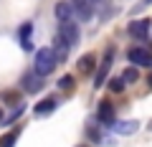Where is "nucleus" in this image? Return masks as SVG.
Wrapping results in <instances>:
<instances>
[{
	"label": "nucleus",
	"mask_w": 152,
	"mask_h": 147,
	"mask_svg": "<svg viewBox=\"0 0 152 147\" xmlns=\"http://www.w3.org/2000/svg\"><path fill=\"white\" fill-rule=\"evenodd\" d=\"M33 69H36V74L41 79H46L48 74H53L56 69V56L51 48H38L36 51V59H33Z\"/></svg>",
	"instance_id": "1"
},
{
	"label": "nucleus",
	"mask_w": 152,
	"mask_h": 147,
	"mask_svg": "<svg viewBox=\"0 0 152 147\" xmlns=\"http://www.w3.org/2000/svg\"><path fill=\"white\" fill-rule=\"evenodd\" d=\"M58 36H61V41H64L69 48H71V46H79V41H81V31H79L76 23H61Z\"/></svg>",
	"instance_id": "2"
},
{
	"label": "nucleus",
	"mask_w": 152,
	"mask_h": 147,
	"mask_svg": "<svg viewBox=\"0 0 152 147\" xmlns=\"http://www.w3.org/2000/svg\"><path fill=\"white\" fill-rule=\"evenodd\" d=\"M112 61H114V48H107V53H104L102 64H99V69H96V76H94V86L96 89H102V84L107 81L109 69H112Z\"/></svg>",
	"instance_id": "3"
},
{
	"label": "nucleus",
	"mask_w": 152,
	"mask_h": 147,
	"mask_svg": "<svg viewBox=\"0 0 152 147\" xmlns=\"http://www.w3.org/2000/svg\"><path fill=\"white\" fill-rule=\"evenodd\" d=\"M150 26H152V23L147 20V18H137V20H129L127 33H129L132 38H137V41H147V36H150Z\"/></svg>",
	"instance_id": "4"
},
{
	"label": "nucleus",
	"mask_w": 152,
	"mask_h": 147,
	"mask_svg": "<svg viewBox=\"0 0 152 147\" xmlns=\"http://www.w3.org/2000/svg\"><path fill=\"white\" fill-rule=\"evenodd\" d=\"M69 5H71V10H74V15L79 18V20L89 23L94 18V5L89 0H69Z\"/></svg>",
	"instance_id": "5"
},
{
	"label": "nucleus",
	"mask_w": 152,
	"mask_h": 147,
	"mask_svg": "<svg viewBox=\"0 0 152 147\" xmlns=\"http://www.w3.org/2000/svg\"><path fill=\"white\" fill-rule=\"evenodd\" d=\"M127 59L132 61L134 69H137V66H142V69H145V66H152V53L145 48V46H142V48H140V46L129 48V51H127Z\"/></svg>",
	"instance_id": "6"
},
{
	"label": "nucleus",
	"mask_w": 152,
	"mask_h": 147,
	"mask_svg": "<svg viewBox=\"0 0 152 147\" xmlns=\"http://www.w3.org/2000/svg\"><path fill=\"white\" fill-rule=\"evenodd\" d=\"M53 15H56V20H58V23H74V10H71L69 0H58V3H56Z\"/></svg>",
	"instance_id": "7"
},
{
	"label": "nucleus",
	"mask_w": 152,
	"mask_h": 147,
	"mask_svg": "<svg viewBox=\"0 0 152 147\" xmlns=\"http://www.w3.org/2000/svg\"><path fill=\"white\" fill-rule=\"evenodd\" d=\"M20 86H23V91L36 94V91H41V89H43V79L38 76V74H26V76L20 79Z\"/></svg>",
	"instance_id": "8"
},
{
	"label": "nucleus",
	"mask_w": 152,
	"mask_h": 147,
	"mask_svg": "<svg viewBox=\"0 0 152 147\" xmlns=\"http://www.w3.org/2000/svg\"><path fill=\"white\" fill-rule=\"evenodd\" d=\"M112 129L117 132V135H122V137H132L137 129H140V122L137 119H124V122H114L112 124Z\"/></svg>",
	"instance_id": "9"
},
{
	"label": "nucleus",
	"mask_w": 152,
	"mask_h": 147,
	"mask_svg": "<svg viewBox=\"0 0 152 147\" xmlns=\"http://www.w3.org/2000/svg\"><path fill=\"white\" fill-rule=\"evenodd\" d=\"M96 119L102 122V124H109V127L114 124V107H112V102H99V107H96Z\"/></svg>",
	"instance_id": "10"
},
{
	"label": "nucleus",
	"mask_w": 152,
	"mask_h": 147,
	"mask_svg": "<svg viewBox=\"0 0 152 147\" xmlns=\"http://www.w3.org/2000/svg\"><path fill=\"white\" fill-rule=\"evenodd\" d=\"M76 71H79V74H84V76L94 74V71H96V59H94V53H84L81 59L76 61Z\"/></svg>",
	"instance_id": "11"
},
{
	"label": "nucleus",
	"mask_w": 152,
	"mask_h": 147,
	"mask_svg": "<svg viewBox=\"0 0 152 147\" xmlns=\"http://www.w3.org/2000/svg\"><path fill=\"white\" fill-rule=\"evenodd\" d=\"M31 33H33V23L26 20L20 28H18V41H20V46L26 51H33V43H31Z\"/></svg>",
	"instance_id": "12"
},
{
	"label": "nucleus",
	"mask_w": 152,
	"mask_h": 147,
	"mask_svg": "<svg viewBox=\"0 0 152 147\" xmlns=\"http://www.w3.org/2000/svg\"><path fill=\"white\" fill-rule=\"evenodd\" d=\"M51 51H53V56H56V64L69 59V46L61 41V36H56V38H53V46H51Z\"/></svg>",
	"instance_id": "13"
},
{
	"label": "nucleus",
	"mask_w": 152,
	"mask_h": 147,
	"mask_svg": "<svg viewBox=\"0 0 152 147\" xmlns=\"http://www.w3.org/2000/svg\"><path fill=\"white\" fill-rule=\"evenodd\" d=\"M53 109H56V99H41V102L33 107V112H36L38 117H48Z\"/></svg>",
	"instance_id": "14"
},
{
	"label": "nucleus",
	"mask_w": 152,
	"mask_h": 147,
	"mask_svg": "<svg viewBox=\"0 0 152 147\" xmlns=\"http://www.w3.org/2000/svg\"><path fill=\"white\" fill-rule=\"evenodd\" d=\"M18 135H20L18 129H13V132H8V135H3V137H0V147H15Z\"/></svg>",
	"instance_id": "15"
},
{
	"label": "nucleus",
	"mask_w": 152,
	"mask_h": 147,
	"mask_svg": "<svg viewBox=\"0 0 152 147\" xmlns=\"http://www.w3.org/2000/svg\"><path fill=\"white\" fill-rule=\"evenodd\" d=\"M122 81H124V84H134L137 81V79H140V74H137V69H134V66H129V69H124V71H122Z\"/></svg>",
	"instance_id": "16"
},
{
	"label": "nucleus",
	"mask_w": 152,
	"mask_h": 147,
	"mask_svg": "<svg viewBox=\"0 0 152 147\" xmlns=\"http://www.w3.org/2000/svg\"><path fill=\"white\" fill-rule=\"evenodd\" d=\"M23 112H26V104H18V107L13 109V112H10V114H8V117H3V124H13V122H15L18 117L23 114Z\"/></svg>",
	"instance_id": "17"
},
{
	"label": "nucleus",
	"mask_w": 152,
	"mask_h": 147,
	"mask_svg": "<svg viewBox=\"0 0 152 147\" xmlns=\"http://www.w3.org/2000/svg\"><path fill=\"white\" fill-rule=\"evenodd\" d=\"M86 137H89V142H94V145H99V142L104 140V137H102V132H99V129H94V127H89V129H86Z\"/></svg>",
	"instance_id": "18"
},
{
	"label": "nucleus",
	"mask_w": 152,
	"mask_h": 147,
	"mask_svg": "<svg viewBox=\"0 0 152 147\" xmlns=\"http://www.w3.org/2000/svg\"><path fill=\"white\" fill-rule=\"evenodd\" d=\"M74 86H76V84H74V79H71V76H61L58 79V89H64V91H71Z\"/></svg>",
	"instance_id": "19"
},
{
	"label": "nucleus",
	"mask_w": 152,
	"mask_h": 147,
	"mask_svg": "<svg viewBox=\"0 0 152 147\" xmlns=\"http://www.w3.org/2000/svg\"><path fill=\"white\" fill-rule=\"evenodd\" d=\"M109 89H112V91H124V81H122V79H112V81H109Z\"/></svg>",
	"instance_id": "20"
},
{
	"label": "nucleus",
	"mask_w": 152,
	"mask_h": 147,
	"mask_svg": "<svg viewBox=\"0 0 152 147\" xmlns=\"http://www.w3.org/2000/svg\"><path fill=\"white\" fill-rule=\"evenodd\" d=\"M147 5H152V0H140V3L134 5V10H132V13H140V10H145Z\"/></svg>",
	"instance_id": "21"
},
{
	"label": "nucleus",
	"mask_w": 152,
	"mask_h": 147,
	"mask_svg": "<svg viewBox=\"0 0 152 147\" xmlns=\"http://www.w3.org/2000/svg\"><path fill=\"white\" fill-rule=\"evenodd\" d=\"M5 102L13 104V102H18V97H13V91H8V94H5Z\"/></svg>",
	"instance_id": "22"
},
{
	"label": "nucleus",
	"mask_w": 152,
	"mask_h": 147,
	"mask_svg": "<svg viewBox=\"0 0 152 147\" xmlns=\"http://www.w3.org/2000/svg\"><path fill=\"white\" fill-rule=\"evenodd\" d=\"M147 129H150V132H152V119H150V122H147Z\"/></svg>",
	"instance_id": "23"
},
{
	"label": "nucleus",
	"mask_w": 152,
	"mask_h": 147,
	"mask_svg": "<svg viewBox=\"0 0 152 147\" xmlns=\"http://www.w3.org/2000/svg\"><path fill=\"white\" fill-rule=\"evenodd\" d=\"M89 3H91V5H94V3H104V0H89Z\"/></svg>",
	"instance_id": "24"
},
{
	"label": "nucleus",
	"mask_w": 152,
	"mask_h": 147,
	"mask_svg": "<svg viewBox=\"0 0 152 147\" xmlns=\"http://www.w3.org/2000/svg\"><path fill=\"white\" fill-rule=\"evenodd\" d=\"M0 124H3V109H0Z\"/></svg>",
	"instance_id": "25"
},
{
	"label": "nucleus",
	"mask_w": 152,
	"mask_h": 147,
	"mask_svg": "<svg viewBox=\"0 0 152 147\" xmlns=\"http://www.w3.org/2000/svg\"><path fill=\"white\" fill-rule=\"evenodd\" d=\"M150 86H152V74H150Z\"/></svg>",
	"instance_id": "26"
},
{
	"label": "nucleus",
	"mask_w": 152,
	"mask_h": 147,
	"mask_svg": "<svg viewBox=\"0 0 152 147\" xmlns=\"http://www.w3.org/2000/svg\"><path fill=\"white\" fill-rule=\"evenodd\" d=\"M79 147H89V145H79Z\"/></svg>",
	"instance_id": "27"
},
{
	"label": "nucleus",
	"mask_w": 152,
	"mask_h": 147,
	"mask_svg": "<svg viewBox=\"0 0 152 147\" xmlns=\"http://www.w3.org/2000/svg\"><path fill=\"white\" fill-rule=\"evenodd\" d=\"M150 31H152V26H150Z\"/></svg>",
	"instance_id": "28"
}]
</instances>
